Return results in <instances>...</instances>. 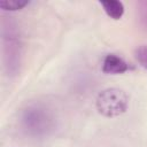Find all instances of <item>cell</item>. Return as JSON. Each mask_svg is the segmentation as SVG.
<instances>
[{
	"mask_svg": "<svg viewBox=\"0 0 147 147\" xmlns=\"http://www.w3.org/2000/svg\"><path fill=\"white\" fill-rule=\"evenodd\" d=\"M99 114L105 117H117L124 114L129 107L127 94L119 88L110 87L100 92L95 101Z\"/></svg>",
	"mask_w": 147,
	"mask_h": 147,
	"instance_id": "cell-1",
	"label": "cell"
},
{
	"mask_svg": "<svg viewBox=\"0 0 147 147\" xmlns=\"http://www.w3.org/2000/svg\"><path fill=\"white\" fill-rule=\"evenodd\" d=\"M24 127L33 133V134H41L47 131L51 124V119L45 109L39 107H30L23 113L22 117Z\"/></svg>",
	"mask_w": 147,
	"mask_h": 147,
	"instance_id": "cell-2",
	"label": "cell"
},
{
	"mask_svg": "<svg viewBox=\"0 0 147 147\" xmlns=\"http://www.w3.org/2000/svg\"><path fill=\"white\" fill-rule=\"evenodd\" d=\"M130 69L131 67L116 54H107L102 62V72L107 75H119Z\"/></svg>",
	"mask_w": 147,
	"mask_h": 147,
	"instance_id": "cell-3",
	"label": "cell"
},
{
	"mask_svg": "<svg viewBox=\"0 0 147 147\" xmlns=\"http://www.w3.org/2000/svg\"><path fill=\"white\" fill-rule=\"evenodd\" d=\"M106 14L113 20H119L124 14V5L121 1L116 0H108V1H100Z\"/></svg>",
	"mask_w": 147,
	"mask_h": 147,
	"instance_id": "cell-4",
	"label": "cell"
},
{
	"mask_svg": "<svg viewBox=\"0 0 147 147\" xmlns=\"http://www.w3.org/2000/svg\"><path fill=\"white\" fill-rule=\"evenodd\" d=\"M29 5H30V1H22V0H1L0 1V7L3 10H9V11L21 10Z\"/></svg>",
	"mask_w": 147,
	"mask_h": 147,
	"instance_id": "cell-5",
	"label": "cell"
},
{
	"mask_svg": "<svg viewBox=\"0 0 147 147\" xmlns=\"http://www.w3.org/2000/svg\"><path fill=\"white\" fill-rule=\"evenodd\" d=\"M134 56L137 61L140 63V65L147 70V46L142 45L137 47L134 51Z\"/></svg>",
	"mask_w": 147,
	"mask_h": 147,
	"instance_id": "cell-6",
	"label": "cell"
}]
</instances>
